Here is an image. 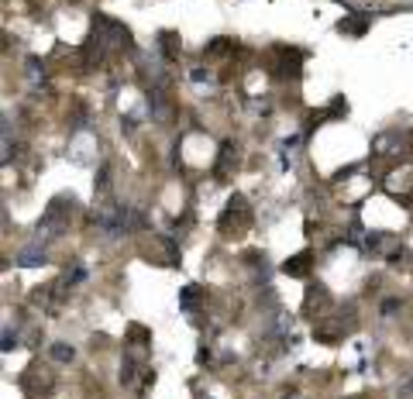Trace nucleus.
Returning <instances> with one entry per match:
<instances>
[{
  "label": "nucleus",
  "instance_id": "2",
  "mask_svg": "<svg viewBox=\"0 0 413 399\" xmlns=\"http://www.w3.org/2000/svg\"><path fill=\"white\" fill-rule=\"evenodd\" d=\"M93 41L103 52H128L131 48V31L121 21L107 18V14H93Z\"/></svg>",
  "mask_w": 413,
  "mask_h": 399
},
{
  "label": "nucleus",
  "instance_id": "9",
  "mask_svg": "<svg viewBox=\"0 0 413 399\" xmlns=\"http://www.w3.org/2000/svg\"><path fill=\"white\" fill-rule=\"evenodd\" d=\"M327 303H331V299H327V289H324V286H310V289H307V299H303V314L314 317L317 310H324Z\"/></svg>",
  "mask_w": 413,
  "mask_h": 399
},
{
  "label": "nucleus",
  "instance_id": "3",
  "mask_svg": "<svg viewBox=\"0 0 413 399\" xmlns=\"http://www.w3.org/2000/svg\"><path fill=\"white\" fill-rule=\"evenodd\" d=\"M303 59H307V52H303V48H293V45H275L272 73H275V76H282V80H293V76H300Z\"/></svg>",
  "mask_w": 413,
  "mask_h": 399
},
{
  "label": "nucleus",
  "instance_id": "7",
  "mask_svg": "<svg viewBox=\"0 0 413 399\" xmlns=\"http://www.w3.org/2000/svg\"><path fill=\"white\" fill-rule=\"evenodd\" d=\"M310 265H314V252L307 248V252H300L293 259L282 261V276H290V279H303L307 272H310Z\"/></svg>",
  "mask_w": 413,
  "mask_h": 399
},
{
  "label": "nucleus",
  "instance_id": "21",
  "mask_svg": "<svg viewBox=\"0 0 413 399\" xmlns=\"http://www.w3.org/2000/svg\"><path fill=\"white\" fill-rule=\"evenodd\" d=\"M11 344H14V331L4 327V351H11Z\"/></svg>",
  "mask_w": 413,
  "mask_h": 399
},
{
  "label": "nucleus",
  "instance_id": "22",
  "mask_svg": "<svg viewBox=\"0 0 413 399\" xmlns=\"http://www.w3.org/2000/svg\"><path fill=\"white\" fill-rule=\"evenodd\" d=\"M396 306H399V299H386V303H382V314H393Z\"/></svg>",
  "mask_w": 413,
  "mask_h": 399
},
{
  "label": "nucleus",
  "instance_id": "8",
  "mask_svg": "<svg viewBox=\"0 0 413 399\" xmlns=\"http://www.w3.org/2000/svg\"><path fill=\"white\" fill-rule=\"evenodd\" d=\"M369 28H372V18H369V14H348V18L337 24V31H341V35H352V38H362Z\"/></svg>",
  "mask_w": 413,
  "mask_h": 399
},
{
  "label": "nucleus",
  "instance_id": "19",
  "mask_svg": "<svg viewBox=\"0 0 413 399\" xmlns=\"http://www.w3.org/2000/svg\"><path fill=\"white\" fill-rule=\"evenodd\" d=\"M228 48H231V38H214L210 45H207V52H210V56H224Z\"/></svg>",
  "mask_w": 413,
  "mask_h": 399
},
{
  "label": "nucleus",
  "instance_id": "17",
  "mask_svg": "<svg viewBox=\"0 0 413 399\" xmlns=\"http://www.w3.org/2000/svg\"><path fill=\"white\" fill-rule=\"evenodd\" d=\"M341 327H345V323H341ZM341 327H327V323H317L314 338H317V341H324V344H335V341L341 338Z\"/></svg>",
  "mask_w": 413,
  "mask_h": 399
},
{
  "label": "nucleus",
  "instance_id": "1",
  "mask_svg": "<svg viewBox=\"0 0 413 399\" xmlns=\"http://www.w3.org/2000/svg\"><path fill=\"white\" fill-rule=\"evenodd\" d=\"M76 207V197H56L52 203H49V210L41 214V220L35 224V238L45 244V241H56L62 238L66 231H69V214H62V210H73Z\"/></svg>",
  "mask_w": 413,
  "mask_h": 399
},
{
  "label": "nucleus",
  "instance_id": "18",
  "mask_svg": "<svg viewBox=\"0 0 413 399\" xmlns=\"http://www.w3.org/2000/svg\"><path fill=\"white\" fill-rule=\"evenodd\" d=\"M86 279V269H83V265H69V272H66V276H62V282H66V286H76V282H83Z\"/></svg>",
  "mask_w": 413,
  "mask_h": 399
},
{
  "label": "nucleus",
  "instance_id": "6",
  "mask_svg": "<svg viewBox=\"0 0 413 399\" xmlns=\"http://www.w3.org/2000/svg\"><path fill=\"white\" fill-rule=\"evenodd\" d=\"M235 165H238V148H235V141H220V155H217L214 176H217V180H228Z\"/></svg>",
  "mask_w": 413,
  "mask_h": 399
},
{
  "label": "nucleus",
  "instance_id": "14",
  "mask_svg": "<svg viewBox=\"0 0 413 399\" xmlns=\"http://www.w3.org/2000/svg\"><path fill=\"white\" fill-rule=\"evenodd\" d=\"M200 296H203V289H200V286H186V289L179 293V306H183V310H197Z\"/></svg>",
  "mask_w": 413,
  "mask_h": 399
},
{
  "label": "nucleus",
  "instance_id": "12",
  "mask_svg": "<svg viewBox=\"0 0 413 399\" xmlns=\"http://www.w3.org/2000/svg\"><path fill=\"white\" fill-rule=\"evenodd\" d=\"M345 114H348V100H345V97H335L327 110L314 114V120H335V118H345Z\"/></svg>",
  "mask_w": 413,
  "mask_h": 399
},
{
  "label": "nucleus",
  "instance_id": "13",
  "mask_svg": "<svg viewBox=\"0 0 413 399\" xmlns=\"http://www.w3.org/2000/svg\"><path fill=\"white\" fill-rule=\"evenodd\" d=\"M158 45H162V56H165V59H176L179 56V35L176 31H158Z\"/></svg>",
  "mask_w": 413,
  "mask_h": 399
},
{
  "label": "nucleus",
  "instance_id": "5",
  "mask_svg": "<svg viewBox=\"0 0 413 399\" xmlns=\"http://www.w3.org/2000/svg\"><path fill=\"white\" fill-rule=\"evenodd\" d=\"M21 385H24V393H28L31 399H39V396H49L56 382H52V375H49V372H35V368H31V372H24Z\"/></svg>",
  "mask_w": 413,
  "mask_h": 399
},
{
  "label": "nucleus",
  "instance_id": "11",
  "mask_svg": "<svg viewBox=\"0 0 413 399\" xmlns=\"http://www.w3.org/2000/svg\"><path fill=\"white\" fill-rule=\"evenodd\" d=\"M148 107H152V114H155V120H165L169 118V114H173V110H169V100H165V93H162V90H152V93H148Z\"/></svg>",
  "mask_w": 413,
  "mask_h": 399
},
{
  "label": "nucleus",
  "instance_id": "4",
  "mask_svg": "<svg viewBox=\"0 0 413 399\" xmlns=\"http://www.w3.org/2000/svg\"><path fill=\"white\" fill-rule=\"evenodd\" d=\"M248 200L241 197V193H235V197L228 200V207H224V214H220V220H217V227H220V234H231V231H245V224H248Z\"/></svg>",
  "mask_w": 413,
  "mask_h": 399
},
{
  "label": "nucleus",
  "instance_id": "16",
  "mask_svg": "<svg viewBox=\"0 0 413 399\" xmlns=\"http://www.w3.org/2000/svg\"><path fill=\"white\" fill-rule=\"evenodd\" d=\"M399 145H403L399 135H379V138L372 141V152H375V155H382L386 148H399Z\"/></svg>",
  "mask_w": 413,
  "mask_h": 399
},
{
  "label": "nucleus",
  "instance_id": "15",
  "mask_svg": "<svg viewBox=\"0 0 413 399\" xmlns=\"http://www.w3.org/2000/svg\"><path fill=\"white\" fill-rule=\"evenodd\" d=\"M52 361H59V365H69V361L76 358V348L73 344H66V341H59V344H52Z\"/></svg>",
  "mask_w": 413,
  "mask_h": 399
},
{
  "label": "nucleus",
  "instance_id": "10",
  "mask_svg": "<svg viewBox=\"0 0 413 399\" xmlns=\"http://www.w3.org/2000/svg\"><path fill=\"white\" fill-rule=\"evenodd\" d=\"M18 265H21V269H41V265H45L41 241L35 244V248H21V252H18Z\"/></svg>",
  "mask_w": 413,
  "mask_h": 399
},
{
  "label": "nucleus",
  "instance_id": "20",
  "mask_svg": "<svg viewBox=\"0 0 413 399\" xmlns=\"http://www.w3.org/2000/svg\"><path fill=\"white\" fill-rule=\"evenodd\" d=\"M190 80H193V83H210V73H203V69H193V73H190Z\"/></svg>",
  "mask_w": 413,
  "mask_h": 399
}]
</instances>
